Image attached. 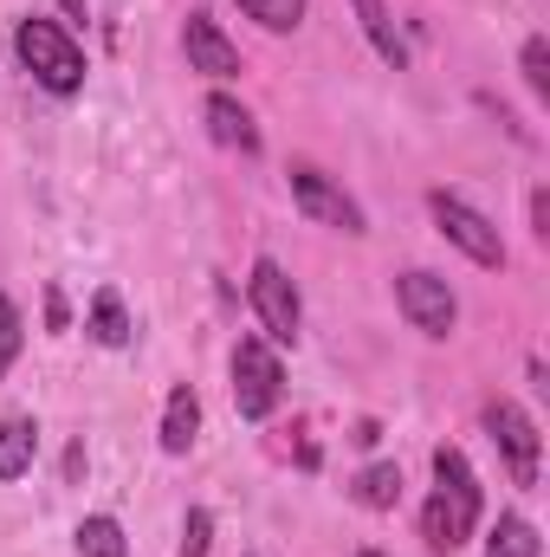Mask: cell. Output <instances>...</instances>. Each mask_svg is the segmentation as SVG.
<instances>
[{"instance_id": "obj_25", "label": "cell", "mask_w": 550, "mask_h": 557, "mask_svg": "<svg viewBox=\"0 0 550 557\" xmlns=\"http://www.w3.org/2000/svg\"><path fill=\"white\" fill-rule=\"evenodd\" d=\"M357 557H389V552H357Z\"/></svg>"}, {"instance_id": "obj_4", "label": "cell", "mask_w": 550, "mask_h": 557, "mask_svg": "<svg viewBox=\"0 0 550 557\" xmlns=\"http://www.w3.org/2000/svg\"><path fill=\"white\" fill-rule=\"evenodd\" d=\"M285 396V370H278V350L253 331L234 344V409L247 421H266Z\"/></svg>"}, {"instance_id": "obj_9", "label": "cell", "mask_w": 550, "mask_h": 557, "mask_svg": "<svg viewBox=\"0 0 550 557\" xmlns=\"http://www.w3.org/2000/svg\"><path fill=\"white\" fill-rule=\"evenodd\" d=\"M182 52H188V72H201V78H240L247 72L240 46L214 26V13H188L182 20Z\"/></svg>"}, {"instance_id": "obj_7", "label": "cell", "mask_w": 550, "mask_h": 557, "mask_svg": "<svg viewBox=\"0 0 550 557\" xmlns=\"http://www.w3.org/2000/svg\"><path fill=\"white\" fill-rule=\"evenodd\" d=\"M285 175H291V201H298L311 221H324V227H337V234H370V227H363V208H357V201L343 195V182H330L317 162H291Z\"/></svg>"}, {"instance_id": "obj_16", "label": "cell", "mask_w": 550, "mask_h": 557, "mask_svg": "<svg viewBox=\"0 0 550 557\" xmlns=\"http://www.w3.org/2000/svg\"><path fill=\"white\" fill-rule=\"evenodd\" d=\"M78 557H130V545H124V525H117L111 512H91V519L78 525Z\"/></svg>"}, {"instance_id": "obj_8", "label": "cell", "mask_w": 550, "mask_h": 557, "mask_svg": "<svg viewBox=\"0 0 550 557\" xmlns=\"http://www.w3.org/2000/svg\"><path fill=\"white\" fill-rule=\"evenodd\" d=\"M396 305H402V318H409L421 337H453V324H460V298H453V285L440 273H402L396 278Z\"/></svg>"}, {"instance_id": "obj_10", "label": "cell", "mask_w": 550, "mask_h": 557, "mask_svg": "<svg viewBox=\"0 0 550 557\" xmlns=\"http://www.w3.org/2000/svg\"><path fill=\"white\" fill-rule=\"evenodd\" d=\"M201 117H208V137L221 143V149H240V156H260V124H253V111H247L240 98H227V91H208V104H201Z\"/></svg>"}, {"instance_id": "obj_15", "label": "cell", "mask_w": 550, "mask_h": 557, "mask_svg": "<svg viewBox=\"0 0 550 557\" xmlns=\"http://www.w3.org/2000/svg\"><path fill=\"white\" fill-rule=\"evenodd\" d=\"M85 331H91V344H104V350H124V344H130V311H124V298H117V292H98V298H91V318H85Z\"/></svg>"}, {"instance_id": "obj_14", "label": "cell", "mask_w": 550, "mask_h": 557, "mask_svg": "<svg viewBox=\"0 0 550 557\" xmlns=\"http://www.w3.org/2000/svg\"><path fill=\"white\" fill-rule=\"evenodd\" d=\"M350 493H357V506H370V512H396V506H402V467H396V460H370V467L350 480Z\"/></svg>"}, {"instance_id": "obj_24", "label": "cell", "mask_w": 550, "mask_h": 557, "mask_svg": "<svg viewBox=\"0 0 550 557\" xmlns=\"http://www.w3.org/2000/svg\"><path fill=\"white\" fill-rule=\"evenodd\" d=\"M52 7H59L65 20H85V0H52Z\"/></svg>"}, {"instance_id": "obj_20", "label": "cell", "mask_w": 550, "mask_h": 557, "mask_svg": "<svg viewBox=\"0 0 550 557\" xmlns=\"http://www.w3.org/2000/svg\"><path fill=\"white\" fill-rule=\"evenodd\" d=\"M208 552H214V512L195 506V512L182 519V545H175V557H208Z\"/></svg>"}, {"instance_id": "obj_13", "label": "cell", "mask_w": 550, "mask_h": 557, "mask_svg": "<svg viewBox=\"0 0 550 557\" xmlns=\"http://www.w3.org/2000/svg\"><path fill=\"white\" fill-rule=\"evenodd\" d=\"M33 454H39L33 416H7L0 421V486H13L20 473H33Z\"/></svg>"}, {"instance_id": "obj_5", "label": "cell", "mask_w": 550, "mask_h": 557, "mask_svg": "<svg viewBox=\"0 0 550 557\" xmlns=\"http://www.w3.org/2000/svg\"><path fill=\"white\" fill-rule=\"evenodd\" d=\"M247 298H253V311H260V337H266V344H298V331H304V298H298V285H291V273H285L278 260H253Z\"/></svg>"}, {"instance_id": "obj_18", "label": "cell", "mask_w": 550, "mask_h": 557, "mask_svg": "<svg viewBox=\"0 0 550 557\" xmlns=\"http://www.w3.org/2000/svg\"><path fill=\"white\" fill-rule=\"evenodd\" d=\"M247 20H260L266 33H298L304 26V0H240Z\"/></svg>"}, {"instance_id": "obj_1", "label": "cell", "mask_w": 550, "mask_h": 557, "mask_svg": "<svg viewBox=\"0 0 550 557\" xmlns=\"http://www.w3.org/2000/svg\"><path fill=\"white\" fill-rule=\"evenodd\" d=\"M479 532V480L460 447H434V493L421 506V539L434 552H460Z\"/></svg>"}, {"instance_id": "obj_6", "label": "cell", "mask_w": 550, "mask_h": 557, "mask_svg": "<svg viewBox=\"0 0 550 557\" xmlns=\"http://www.w3.org/2000/svg\"><path fill=\"white\" fill-rule=\"evenodd\" d=\"M486 434H492V447H499V460H505V473H512V486H538V454H545V441H538V421L525 416L512 396H492L486 403Z\"/></svg>"}, {"instance_id": "obj_17", "label": "cell", "mask_w": 550, "mask_h": 557, "mask_svg": "<svg viewBox=\"0 0 550 557\" xmlns=\"http://www.w3.org/2000/svg\"><path fill=\"white\" fill-rule=\"evenodd\" d=\"M486 557H538V532H532V519L499 512V525H492V539H486Z\"/></svg>"}, {"instance_id": "obj_22", "label": "cell", "mask_w": 550, "mask_h": 557, "mask_svg": "<svg viewBox=\"0 0 550 557\" xmlns=\"http://www.w3.org/2000/svg\"><path fill=\"white\" fill-rule=\"evenodd\" d=\"M532 234H538V240H550V188H538V195H532Z\"/></svg>"}, {"instance_id": "obj_2", "label": "cell", "mask_w": 550, "mask_h": 557, "mask_svg": "<svg viewBox=\"0 0 550 557\" xmlns=\"http://www.w3.org/2000/svg\"><path fill=\"white\" fill-rule=\"evenodd\" d=\"M13 52H20V65L33 72V85H46L52 98L85 91V52H78V39L65 33V20H20V26H13Z\"/></svg>"}, {"instance_id": "obj_11", "label": "cell", "mask_w": 550, "mask_h": 557, "mask_svg": "<svg viewBox=\"0 0 550 557\" xmlns=\"http://www.w3.org/2000/svg\"><path fill=\"white\" fill-rule=\"evenodd\" d=\"M350 13H357V26H363V39L402 72L409 65V39H402V26H396V13H389V0H350Z\"/></svg>"}, {"instance_id": "obj_12", "label": "cell", "mask_w": 550, "mask_h": 557, "mask_svg": "<svg viewBox=\"0 0 550 557\" xmlns=\"http://www.w3.org/2000/svg\"><path fill=\"white\" fill-rule=\"evenodd\" d=\"M195 434H201V396L182 383V389H168V403H162V454H188Z\"/></svg>"}, {"instance_id": "obj_21", "label": "cell", "mask_w": 550, "mask_h": 557, "mask_svg": "<svg viewBox=\"0 0 550 557\" xmlns=\"http://www.w3.org/2000/svg\"><path fill=\"white\" fill-rule=\"evenodd\" d=\"M20 344H26V324H20V305L0 292V376L20 363Z\"/></svg>"}, {"instance_id": "obj_23", "label": "cell", "mask_w": 550, "mask_h": 557, "mask_svg": "<svg viewBox=\"0 0 550 557\" xmlns=\"http://www.w3.org/2000/svg\"><path fill=\"white\" fill-rule=\"evenodd\" d=\"M46 324H52V331H65V292H59V285L46 292Z\"/></svg>"}, {"instance_id": "obj_19", "label": "cell", "mask_w": 550, "mask_h": 557, "mask_svg": "<svg viewBox=\"0 0 550 557\" xmlns=\"http://www.w3.org/2000/svg\"><path fill=\"white\" fill-rule=\"evenodd\" d=\"M518 72H525V91L545 104V98H550V39H545V33H532V39H525V52H518Z\"/></svg>"}, {"instance_id": "obj_3", "label": "cell", "mask_w": 550, "mask_h": 557, "mask_svg": "<svg viewBox=\"0 0 550 557\" xmlns=\"http://www.w3.org/2000/svg\"><path fill=\"white\" fill-rule=\"evenodd\" d=\"M427 214H434L440 240H447V247H460L473 267H486V273H499V267H505V240H499V227H492L473 201H460V195L434 188V195H427Z\"/></svg>"}]
</instances>
